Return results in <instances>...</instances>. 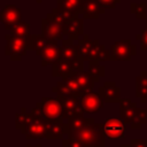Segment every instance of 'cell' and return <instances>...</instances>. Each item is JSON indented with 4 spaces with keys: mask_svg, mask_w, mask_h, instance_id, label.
Segmentation results:
<instances>
[{
    "mask_svg": "<svg viewBox=\"0 0 147 147\" xmlns=\"http://www.w3.org/2000/svg\"><path fill=\"white\" fill-rule=\"evenodd\" d=\"M68 137L76 138L84 147H105L106 134L103 123H95L94 118H88L85 126L71 132Z\"/></svg>",
    "mask_w": 147,
    "mask_h": 147,
    "instance_id": "6da1fadb",
    "label": "cell"
},
{
    "mask_svg": "<svg viewBox=\"0 0 147 147\" xmlns=\"http://www.w3.org/2000/svg\"><path fill=\"white\" fill-rule=\"evenodd\" d=\"M31 111L34 115L42 117L44 119H46L48 122L63 119V110H62V107L56 98L44 96L31 109Z\"/></svg>",
    "mask_w": 147,
    "mask_h": 147,
    "instance_id": "7a4b0ae2",
    "label": "cell"
},
{
    "mask_svg": "<svg viewBox=\"0 0 147 147\" xmlns=\"http://www.w3.org/2000/svg\"><path fill=\"white\" fill-rule=\"evenodd\" d=\"M32 37V36H31ZM31 37L30 38H18V37H13L10 34H6V46H5V54L9 56L11 61H20L22 57L26 54V51L29 49L30 42H31Z\"/></svg>",
    "mask_w": 147,
    "mask_h": 147,
    "instance_id": "3957f363",
    "label": "cell"
},
{
    "mask_svg": "<svg viewBox=\"0 0 147 147\" xmlns=\"http://www.w3.org/2000/svg\"><path fill=\"white\" fill-rule=\"evenodd\" d=\"M32 113V111H31ZM48 121L39 117L32 113V117L29 123L21 130V133L25 136L26 139H42L46 138L48 130Z\"/></svg>",
    "mask_w": 147,
    "mask_h": 147,
    "instance_id": "277c9868",
    "label": "cell"
},
{
    "mask_svg": "<svg viewBox=\"0 0 147 147\" xmlns=\"http://www.w3.org/2000/svg\"><path fill=\"white\" fill-rule=\"evenodd\" d=\"M83 5L84 0H56L55 8L67 22L83 13Z\"/></svg>",
    "mask_w": 147,
    "mask_h": 147,
    "instance_id": "5b68a950",
    "label": "cell"
},
{
    "mask_svg": "<svg viewBox=\"0 0 147 147\" xmlns=\"http://www.w3.org/2000/svg\"><path fill=\"white\" fill-rule=\"evenodd\" d=\"M113 61H130L137 53V47L131 44L130 39L118 40L111 46Z\"/></svg>",
    "mask_w": 147,
    "mask_h": 147,
    "instance_id": "8992f818",
    "label": "cell"
},
{
    "mask_svg": "<svg viewBox=\"0 0 147 147\" xmlns=\"http://www.w3.org/2000/svg\"><path fill=\"white\" fill-rule=\"evenodd\" d=\"M41 34L49 41L64 40V29L47 16L41 20Z\"/></svg>",
    "mask_w": 147,
    "mask_h": 147,
    "instance_id": "52a82bcc",
    "label": "cell"
},
{
    "mask_svg": "<svg viewBox=\"0 0 147 147\" xmlns=\"http://www.w3.org/2000/svg\"><path fill=\"white\" fill-rule=\"evenodd\" d=\"M63 110V119H70L78 115H84L80 98H56Z\"/></svg>",
    "mask_w": 147,
    "mask_h": 147,
    "instance_id": "ba28073f",
    "label": "cell"
},
{
    "mask_svg": "<svg viewBox=\"0 0 147 147\" xmlns=\"http://www.w3.org/2000/svg\"><path fill=\"white\" fill-rule=\"evenodd\" d=\"M103 102L99 92H86L80 98V105L85 113H98L103 108Z\"/></svg>",
    "mask_w": 147,
    "mask_h": 147,
    "instance_id": "9c48e42d",
    "label": "cell"
},
{
    "mask_svg": "<svg viewBox=\"0 0 147 147\" xmlns=\"http://www.w3.org/2000/svg\"><path fill=\"white\" fill-rule=\"evenodd\" d=\"M0 21L6 30H9L13 25L21 22V8L14 5H6L0 13Z\"/></svg>",
    "mask_w": 147,
    "mask_h": 147,
    "instance_id": "30bf717a",
    "label": "cell"
},
{
    "mask_svg": "<svg viewBox=\"0 0 147 147\" xmlns=\"http://www.w3.org/2000/svg\"><path fill=\"white\" fill-rule=\"evenodd\" d=\"M125 123L121 118H108L103 123L105 134L109 139H122L125 136Z\"/></svg>",
    "mask_w": 147,
    "mask_h": 147,
    "instance_id": "8fae6325",
    "label": "cell"
},
{
    "mask_svg": "<svg viewBox=\"0 0 147 147\" xmlns=\"http://www.w3.org/2000/svg\"><path fill=\"white\" fill-rule=\"evenodd\" d=\"M84 34V18L77 16L65 22L64 36H67V39L72 41L79 40V37H83Z\"/></svg>",
    "mask_w": 147,
    "mask_h": 147,
    "instance_id": "7c38bea8",
    "label": "cell"
},
{
    "mask_svg": "<svg viewBox=\"0 0 147 147\" xmlns=\"http://www.w3.org/2000/svg\"><path fill=\"white\" fill-rule=\"evenodd\" d=\"M99 94L105 102H121V87L116 85L115 82H105L99 88Z\"/></svg>",
    "mask_w": 147,
    "mask_h": 147,
    "instance_id": "4fadbf2b",
    "label": "cell"
},
{
    "mask_svg": "<svg viewBox=\"0 0 147 147\" xmlns=\"http://www.w3.org/2000/svg\"><path fill=\"white\" fill-rule=\"evenodd\" d=\"M74 78L77 80V83L79 84V86L82 87V90L86 93V92H91L93 91V87L95 85V83H98L100 80L99 77H95L93 76L91 72L88 71H78V72H75L74 75Z\"/></svg>",
    "mask_w": 147,
    "mask_h": 147,
    "instance_id": "5bb4252c",
    "label": "cell"
},
{
    "mask_svg": "<svg viewBox=\"0 0 147 147\" xmlns=\"http://www.w3.org/2000/svg\"><path fill=\"white\" fill-rule=\"evenodd\" d=\"M41 65L46 67L49 64H54L60 59V47L57 41H49L46 48L41 53Z\"/></svg>",
    "mask_w": 147,
    "mask_h": 147,
    "instance_id": "9a60e30c",
    "label": "cell"
},
{
    "mask_svg": "<svg viewBox=\"0 0 147 147\" xmlns=\"http://www.w3.org/2000/svg\"><path fill=\"white\" fill-rule=\"evenodd\" d=\"M105 9L99 5L96 0H84L83 5V18L84 20H98Z\"/></svg>",
    "mask_w": 147,
    "mask_h": 147,
    "instance_id": "2e32d148",
    "label": "cell"
},
{
    "mask_svg": "<svg viewBox=\"0 0 147 147\" xmlns=\"http://www.w3.org/2000/svg\"><path fill=\"white\" fill-rule=\"evenodd\" d=\"M75 74L71 61H67L60 57L53 65H52V76L53 77H67L72 76Z\"/></svg>",
    "mask_w": 147,
    "mask_h": 147,
    "instance_id": "e0dca14e",
    "label": "cell"
},
{
    "mask_svg": "<svg viewBox=\"0 0 147 147\" xmlns=\"http://www.w3.org/2000/svg\"><path fill=\"white\" fill-rule=\"evenodd\" d=\"M119 107H121V119L125 124L130 125L134 119L137 105L130 99H122L119 102Z\"/></svg>",
    "mask_w": 147,
    "mask_h": 147,
    "instance_id": "ac0fdd59",
    "label": "cell"
},
{
    "mask_svg": "<svg viewBox=\"0 0 147 147\" xmlns=\"http://www.w3.org/2000/svg\"><path fill=\"white\" fill-rule=\"evenodd\" d=\"M60 57L67 61H74L79 57V47L78 44H74L70 39H64L62 41V46L60 47Z\"/></svg>",
    "mask_w": 147,
    "mask_h": 147,
    "instance_id": "d6986e66",
    "label": "cell"
},
{
    "mask_svg": "<svg viewBox=\"0 0 147 147\" xmlns=\"http://www.w3.org/2000/svg\"><path fill=\"white\" fill-rule=\"evenodd\" d=\"M65 129H67V123H64L63 119L49 122L48 123V130H47L46 139H49V140L64 139V136H67Z\"/></svg>",
    "mask_w": 147,
    "mask_h": 147,
    "instance_id": "ffe728a7",
    "label": "cell"
},
{
    "mask_svg": "<svg viewBox=\"0 0 147 147\" xmlns=\"http://www.w3.org/2000/svg\"><path fill=\"white\" fill-rule=\"evenodd\" d=\"M136 96L140 99V102L147 100V71L142 70L139 76L136 77Z\"/></svg>",
    "mask_w": 147,
    "mask_h": 147,
    "instance_id": "44dd1931",
    "label": "cell"
},
{
    "mask_svg": "<svg viewBox=\"0 0 147 147\" xmlns=\"http://www.w3.org/2000/svg\"><path fill=\"white\" fill-rule=\"evenodd\" d=\"M48 44H49V40L45 36H42V34H32L29 49L33 51L37 55H41L42 51L46 48V46Z\"/></svg>",
    "mask_w": 147,
    "mask_h": 147,
    "instance_id": "7402d4cb",
    "label": "cell"
},
{
    "mask_svg": "<svg viewBox=\"0 0 147 147\" xmlns=\"http://www.w3.org/2000/svg\"><path fill=\"white\" fill-rule=\"evenodd\" d=\"M9 34L18 38H30L32 36L30 33V24L25 21H21L9 29Z\"/></svg>",
    "mask_w": 147,
    "mask_h": 147,
    "instance_id": "603a6c76",
    "label": "cell"
},
{
    "mask_svg": "<svg viewBox=\"0 0 147 147\" xmlns=\"http://www.w3.org/2000/svg\"><path fill=\"white\" fill-rule=\"evenodd\" d=\"M93 42L94 40L90 39V36L88 34H84L82 39L78 40V47H79V56L84 60V61H87L90 60V53H91V49L93 47Z\"/></svg>",
    "mask_w": 147,
    "mask_h": 147,
    "instance_id": "cb8c5ba5",
    "label": "cell"
},
{
    "mask_svg": "<svg viewBox=\"0 0 147 147\" xmlns=\"http://www.w3.org/2000/svg\"><path fill=\"white\" fill-rule=\"evenodd\" d=\"M88 118H85L84 115H78V116H75L70 119H68V123H67V129H65V133H67V137L69 133L71 132H75L79 129H82L83 126L86 125Z\"/></svg>",
    "mask_w": 147,
    "mask_h": 147,
    "instance_id": "d4e9b609",
    "label": "cell"
},
{
    "mask_svg": "<svg viewBox=\"0 0 147 147\" xmlns=\"http://www.w3.org/2000/svg\"><path fill=\"white\" fill-rule=\"evenodd\" d=\"M52 91L56 93V98H77L76 93L62 80L57 82L56 85L52 87Z\"/></svg>",
    "mask_w": 147,
    "mask_h": 147,
    "instance_id": "484cf974",
    "label": "cell"
},
{
    "mask_svg": "<svg viewBox=\"0 0 147 147\" xmlns=\"http://www.w3.org/2000/svg\"><path fill=\"white\" fill-rule=\"evenodd\" d=\"M147 123V108L146 109H141L139 107H137L136 109V116L133 122L130 124V127L132 130H139L141 127V125Z\"/></svg>",
    "mask_w": 147,
    "mask_h": 147,
    "instance_id": "4316f807",
    "label": "cell"
},
{
    "mask_svg": "<svg viewBox=\"0 0 147 147\" xmlns=\"http://www.w3.org/2000/svg\"><path fill=\"white\" fill-rule=\"evenodd\" d=\"M31 117H32V113L31 111L28 113L25 110V108L22 107L21 108V111L15 115V126H16V129L21 131L29 123V121L31 119Z\"/></svg>",
    "mask_w": 147,
    "mask_h": 147,
    "instance_id": "83f0119b",
    "label": "cell"
},
{
    "mask_svg": "<svg viewBox=\"0 0 147 147\" xmlns=\"http://www.w3.org/2000/svg\"><path fill=\"white\" fill-rule=\"evenodd\" d=\"M130 11L136 16L137 20H147V5L145 2H132L130 5Z\"/></svg>",
    "mask_w": 147,
    "mask_h": 147,
    "instance_id": "f1b7e54d",
    "label": "cell"
},
{
    "mask_svg": "<svg viewBox=\"0 0 147 147\" xmlns=\"http://www.w3.org/2000/svg\"><path fill=\"white\" fill-rule=\"evenodd\" d=\"M62 82H64L77 95V98H82L84 95V91L82 90V87L79 86V84L77 83V80L74 78V76H67V77H63L62 78Z\"/></svg>",
    "mask_w": 147,
    "mask_h": 147,
    "instance_id": "f546056e",
    "label": "cell"
},
{
    "mask_svg": "<svg viewBox=\"0 0 147 147\" xmlns=\"http://www.w3.org/2000/svg\"><path fill=\"white\" fill-rule=\"evenodd\" d=\"M105 71H106V68H105V65L101 64V62L88 61V72H91L93 76L101 78L105 76Z\"/></svg>",
    "mask_w": 147,
    "mask_h": 147,
    "instance_id": "4dcf8cb0",
    "label": "cell"
},
{
    "mask_svg": "<svg viewBox=\"0 0 147 147\" xmlns=\"http://www.w3.org/2000/svg\"><path fill=\"white\" fill-rule=\"evenodd\" d=\"M136 39L140 41V49L147 51V26L142 29L139 34L136 36Z\"/></svg>",
    "mask_w": 147,
    "mask_h": 147,
    "instance_id": "1f68e13d",
    "label": "cell"
},
{
    "mask_svg": "<svg viewBox=\"0 0 147 147\" xmlns=\"http://www.w3.org/2000/svg\"><path fill=\"white\" fill-rule=\"evenodd\" d=\"M98 61L99 62H105V61H113V56H111V52H109L103 45H101L100 52H99V56H98Z\"/></svg>",
    "mask_w": 147,
    "mask_h": 147,
    "instance_id": "d6a6232c",
    "label": "cell"
},
{
    "mask_svg": "<svg viewBox=\"0 0 147 147\" xmlns=\"http://www.w3.org/2000/svg\"><path fill=\"white\" fill-rule=\"evenodd\" d=\"M100 48H101V44L98 39H94V42H93V47L91 49V53H90V60L88 61H98V56H99V52H100Z\"/></svg>",
    "mask_w": 147,
    "mask_h": 147,
    "instance_id": "836d02e7",
    "label": "cell"
},
{
    "mask_svg": "<svg viewBox=\"0 0 147 147\" xmlns=\"http://www.w3.org/2000/svg\"><path fill=\"white\" fill-rule=\"evenodd\" d=\"M62 147H84L76 138L67 137L62 139Z\"/></svg>",
    "mask_w": 147,
    "mask_h": 147,
    "instance_id": "e575fe53",
    "label": "cell"
},
{
    "mask_svg": "<svg viewBox=\"0 0 147 147\" xmlns=\"http://www.w3.org/2000/svg\"><path fill=\"white\" fill-rule=\"evenodd\" d=\"M99 2V5L106 10V9H114L119 2L121 0H96Z\"/></svg>",
    "mask_w": 147,
    "mask_h": 147,
    "instance_id": "d590c367",
    "label": "cell"
},
{
    "mask_svg": "<svg viewBox=\"0 0 147 147\" xmlns=\"http://www.w3.org/2000/svg\"><path fill=\"white\" fill-rule=\"evenodd\" d=\"M130 147H147V139H131Z\"/></svg>",
    "mask_w": 147,
    "mask_h": 147,
    "instance_id": "8d00e7d4",
    "label": "cell"
},
{
    "mask_svg": "<svg viewBox=\"0 0 147 147\" xmlns=\"http://www.w3.org/2000/svg\"><path fill=\"white\" fill-rule=\"evenodd\" d=\"M25 147H42V146L39 144V145H26Z\"/></svg>",
    "mask_w": 147,
    "mask_h": 147,
    "instance_id": "74e56055",
    "label": "cell"
},
{
    "mask_svg": "<svg viewBox=\"0 0 147 147\" xmlns=\"http://www.w3.org/2000/svg\"><path fill=\"white\" fill-rule=\"evenodd\" d=\"M119 147H130V144H122Z\"/></svg>",
    "mask_w": 147,
    "mask_h": 147,
    "instance_id": "f35d334b",
    "label": "cell"
},
{
    "mask_svg": "<svg viewBox=\"0 0 147 147\" xmlns=\"http://www.w3.org/2000/svg\"><path fill=\"white\" fill-rule=\"evenodd\" d=\"M36 2H37V3H39V5H40V3H41V2H42V0H36Z\"/></svg>",
    "mask_w": 147,
    "mask_h": 147,
    "instance_id": "ab89813d",
    "label": "cell"
},
{
    "mask_svg": "<svg viewBox=\"0 0 147 147\" xmlns=\"http://www.w3.org/2000/svg\"><path fill=\"white\" fill-rule=\"evenodd\" d=\"M146 26H147V20H146Z\"/></svg>",
    "mask_w": 147,
    "mask_h": 147,
    "instance_id": "60d3db41",
    "label": "cell"
}]
</instances>
